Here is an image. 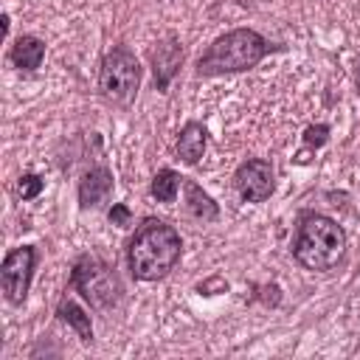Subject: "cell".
Returning a JSON list of instances; mask_svg holds the SVG:
<instances>
[{
	"instance_id": "cell-7",
	"label": "cell",
	"mask_w": 360,
	"mask_h": 360,
	"mask_svg": "<svg viewBox=\"0 0 360 360\" xmlns=\"http://www.w3.org/2000/svg\"><path fill=\"white\" fill-rule=\"evenodd\" d=\"M233 188L245 202H264L276 191L273 163L264 158H248L233 172Z\"/></svg>"
},
{
	"instance_id": "cell-17",
	"label": "cell",
	"mask_w": 360,
	"mask_h": 360,
	"mask_svg": "<svg viewBox=\"0 0 360 360\" xmlns=\"http://www.w3.org/2000/svg\"><path fill=\"white\" fill-rule=\"evenodd\" d=\"M110 222L118 225V228H129V225H132V211H129V205L115 202V205L110 208Z\"/></svg>"
},
{
	"instance_id": "cell-6",
	"label": "cell",
	"mask_w": 360,
	"mask_h": 360,
	"mask_svg": "<svg viewBox=\"0 0 360 360\" xmlns=\"http://www.w3.org/2000/svg\"><path fill=\"white\" fill-rule=\"evenodd\" d=\"M34 267H37V248L34 245H20V248L6 253L3 267H0V284H3V295L11 307H20L28 298Z\"/></svg>"
},
{
	"instance_id": "cell-8",
	"label": "cell",
	"mask_w": 360,
	"mask_h": 360,
	"mask_svg": "<svg viewBox=\"0 0 360 360\" xmlns=\"http://www.w3.org/2000/svg\"><path fill=\"white\" fill-rule=\"evenodd\" d=\"M183 56H186L183 45H180V39L174 34H166V37H160L155 42V48H152V76H155V87L160 93H166L169 84L174 82V76L180 73Z\"/></svg>"
},
{
	"instance_id": "cell-16",
	"label": "cell",
	"mask_w": 360,
	"mask_h": 360,
	"mask_svg": "<svg viewBox=\"0 0 360 360\" xmlns=\"http://www.w3.org/2000/svg\"><path fill=\"white\" fill-rule=\"evenodd\" d=\"M329 141V127L326 124H309L307 129H304V143L309 146V149H318V146H323Z\"/></svg>"
},
{
	"instance_id": "cell-18",
	"label": "cell",
	"mask_w": 360,
	"mask_h": 360,
	"mask_svg": "<svg viewBox=\"0 0 360 360\" xmlns=\"http://www.w3.org/2000/svg\"><path fill=\"white\" fill-rule=\"evenodd\" d=\"M214 290L225 292V290H228V281H225V278H219V276H214V278H208V281H202V284L197 287V292H200V295H214Z\"/></svg>"
},
{
	"instance_id": "cell-19",
	"label": "cell",
	"mask_w": 360,
	"mask_h": 360,
	"mask_svg": "<svg viewBox=\"0 0 360 360\" xmlns=\"http://www.w3.org/2000/svg\"><path fill=\"white\" fill-rule=\"evenodd\" d=\"M0 22H3V37H6V34H8V14H3V20H0Z\"/></svg>"
},
{
	"instance_id": "cell-15",
	"label": "cell",
	"mask_w": 360,
	"mask_h": 360,
	"mask_svg": "<svg viewBox=\"0 0 360 360\" xmlns=\"http://www.w3.org/2000/svg\"><path fill=\"white\" fill-rule=\"evenodd\" d=\"M42 188H45V180H42L39 174H34V172H28V174H22V177L17 180V194H20L22 200H34V197H39Z\"/></svg>"
},
{
	"instance_id": "cell-5",
	"label": "cell",
	"mask_w": 360,
	"mask_h": 360,
	"mask_svg": "<svg viewBox=\"0 0 360 360\" xmlns=\"http://www.w3.org/2000/svg\"><path fill=\"white\" fill-rule=\"evenodd\" d=\"M141 87V62L127 45H115L104 53L98 70V93L112 107H129Z\"/></svg>"
},
{
	"instance_id": "cell-14",
	"label": "cell",
	"mask_w": 360,
	"mask_h": 360,
	"mask_svg": "<svg viewBox=\"0 0 360 360\" xmlns=\"http://www.w3.org/2000/svg\"><path fill=\"white\" fill-rule=\"evenodd\" d=\"M186 177H180L174 169H160L155 177H152V186H149V194L158 200V202H166L172 205L177 200V191H180V183Z\"/></svg>"
},
{
	"instance_id": "cell-4",
	"label": "cell",
	"mask_w": 360,
	"mask_h": 360,
	"mask_svg": "<svg viewBox=\"0 0 360 360\" xmlns=\"http://www.w3.org/2000/svg\"><path fill=\"white\" fill-rule=\"evenodd\" d=\"M70 287L93 307V309H112L121 301V278L112 264H107L96 253H84L70 267Z\"/></svg>"
},
{
	"instance_id": "cell-9",
	"label": "cell",
	"mask_w": 360,
	"mask_h": 360,
	"mask_svg": "<svg viewBox=\"0 0 360 360\" xmlns=\"http://www.w3.org/2000/svg\"><path fill=\"white\" fill-rule=\"evenodd\" d=\"M112 172L104 169V166H96V169H87L79 180V188H76V197H79V205L87 211V208H98L110 200L112 194Z\"/></svg>"
},
{
	"instance_id": "cell-10",
	"label": "cell",
	"mask_w": 360,
	"mask_h": 360,
	"mask_svg": "<svg viewBox=\"0 0 360 360\" xmlns=\"http://www.w3.org/2000/svg\"><path fill=\"white\" fill-rule=\"evenodd\" d=\"M45 59V42L34 34H20L8 48V62L25 73H34Z\"/></svg>"
},
{
	"instance_id": "cell-1",
	"label": "cell",
	"mask_w": 360,
	"mask_h": 360,
	"mask_svg": "<svg viewBox=\"0 0 360 360\" xmlns=\"http://www.w3.org/2000/svg\"><path fill=\"white\" fill-rule=\"evenodd\" d=\"M180 253L183 239L174 225L158 217H146L127 245V264L135 281H160L174 270Z\"/></svg>"
},
{
	"instance_id": "cell-3",
	"label": "cell",
	"mask_w": 360,
	"mask_h": 360,
	"mask_svg": "<svg viewBox=\"0 0 360 360\" xmlns=\"http://www.w3.org/2000/svg\"><path fill=\"white\" fill-rule=\"evenodd\" d=\"M270 53V42L253 28H233L217 37L197 59V76H225L256 68Z\"/></svg>"
},
{
	"instance_id": "cell-2",
	"label": "cell",
	"mask_w": 360,
	"mask_h": 360,
	"mask_svg": "<svg viewBox=\"0 0 360 360\" xmlns=\"http://www.w3.org/2000/svg\"><path fill=\"white\" fill-rule=\"evenodd\" d=\"M346 245H349L346 231L332 217L307 211L298 217L295 236H292L290 248H292V259L301 267L323 273V270H332L343 262Z\"/></svg>"
},
{
	"instance_id": "cell-12",
	"label": "cell",
	"mask_w": 360,
	"mask_h": 360,
	"mask_svg": "<svg viewBox=\"0 0 360 360\" xmlns=\"http://www.w3.org/2000/svg\"><path fill=\"white\" fill-rule=\"evenodd\" d=\"M186 188V211L188 217H194L197 222H217L219 219V205L214 202V197L208 191H202L194 180H183Z\"/></svg>"
},
{
	"instance_id": "cell-13",
	"label": "cell",
	"mask_w": 360,
	"mask_h": 360,
	"mask_svg": "<svg viewBox=\"0 0 360 360\" xmlns=\"http://www.w3.org/2000/svg\"><path fill=\"white\" fill-rule=\"evenodd\" d=\"M56 315H59V321H65V323L79 335L82 343H93V323H90V315H87L76 301L62 298L59 307H56Z\"/></svg>"
},
{
	"instance_id": "cell-11",
	"label": "cell",
	"mask_w": 360,
	"mask_h": 360,
	"mask_svg": "<svg viewBox=\"0 0 360 360\" xmlns=\"http://www.w3.org/2000/svg\"><path fill=\"white\" fill-rule=\"evenodd\" d=\"M205 146H208V129H205L200 121H188V124L180 129L177 143H174L177 158H180L183 163H188V166H194V163L202 158Z\"/></svg>"
}]
</instances>
